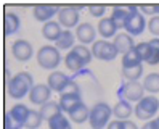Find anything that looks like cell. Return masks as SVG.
Returning a JSON list of instances; mask_svg holds the SVG:
<instances>
[{
	"mask_svg": "<svg viewBox=\"0 0 159 129\" xmlns=\"http://www.w3.org/2000/svg\"><path fill=\"white\" fill-rule=\"evenodd\" d=\"M34 79H32V74L27 71H20L8 81V95L15 100H20L23 98L24 95H29L31 90L34 87Z\"/></svg>",
	"mask_w": 159,
	"mask_h": 129,
	"instance_id": "1",
	"label": "cell"
},
{
	"mask_svg": "<svg viewBox=\"0 0 159 129\" xmlns=\"http://www.w3.org/2000/svg\"><path fill=\"white\" fill-rule=\"evenodd\" d=\"M37 63L42 69L48 71H57V68L61 63V55L60 50L57 49V45H43L37 52Z\"/></svg>",
	"mask_w": 159,
	"mask_h": 129,
	"instance_id": "2",
	"label": "cell"
},
{
	"mask_svg": "<svg viewBox=\"0 0 159 129\" xmlns=\"http://www.w3.org/2000/svg\"><path fill=\"white\" fill-rule=\"evenodd\" d=\"M113 116V108H111L106 102H98L90 108V118L89 123L92 126V129H103L105 126H108Z\"/></svg>",
	"mask_w": 159,
	"mask_h": 129,
	"instance_id": "3",
	"label": "cell"
},
{
	"mask_svg": "<svg viewBox=\"0 0 159 129\" xmlns=\"http://www.w3.org/2000/svg\"><path fill=\"white\" fill-rule=\"evenodd\" d=\"M159 110V98H156L154 95H145L140 102L135 105L134 113L138 119L143 121H151L153 116L157 113Z\"/></svg>",
	"mask_w": 159,
	"mask_h": 129,
	"instance_id": "4",
	"label": "cell"
},
{
	"mask_svg": "<svg viewBox=\"0 0 159 129\" xmlns=\"http://www.w3.org/2000/svg\"><path fill=\"white\" fill-rule=\"evenodd\" d=\"M145 87L138 81H125L119 89V97L127 102H140L145 97Z\"/></svg>",
	"mask_w": 159,
	"mask_h": 129,
	"instance_id": "5",
	"label": "cell"
},
{
	"mask_svg": "<svg viewBox=\"0 0 159 129\" xmlns=\"http://www.w3.org/2000/svg\"><path fill=\"white\" fill-rule=\"evenodd\" d=\"M92 53H93V57L101 61H113L119 55L114 44L109 41H105V39H100L92 45Z\"/></svg>",
	"mask_w": 159,
	"mask_h": 129,
	"instance_id": "6",
	"label": "cell"
},
{
	"mask_svg": "<svg viewBox=\"0 0 159 129\" xmlns=\"http://www.w3.org/2000/svg\"><path fill=\"white\" fill-rule=\"evenodd\" d=\"M80 7H74V5H64L60 8L58 12V23L64 27H76L79 26V20H80Z\"/></svg>",
	"mask_w": 159,
	"mask_h": 129,
	"instance_id": "7",
	"label": "cell"
},
{
	"mask_svg": "<svg viewBox=\"0 0 159 129\" xmlns=\"http://www.w3.org/2000/svg\"><path fill=\"white\" fill-rule=\"evenodd\" d=\"M137 12H138L137 5H114L111 18H113V21L117 24V27H124L127 20Z\"/></svg>",
	"mask_w": 159,
	"mask_h": 129,
	"instance_id": "8",
	"label": "cell"
},
{
	"mask_svg": "<svg viewBox=\"0 0 159 129\" xmlns=\"http://www.w3.org/2000/svg\"><path fill=\"white\" fill-rule=\"evenodd\" d=\"M11 53L18 61H29L34 55L32 44L26 39H18L11 45Z\"/></svg>",
	"mask_w": 159,
	"mask_h": 129,
	"instance_id": "9",
	"label": "cell"
},
{
	"mask_svg": "<svg viewBox=\"0 0 159 129\" xmlns=\"http://www.w3.org/2000/svg\"><path fill=\"white\" fill-rule=\"evenodd\" d=\"M52 89L48 87V84H35L29 94V100L31 103H35V105H45L47 102H50V97H52Z\"/></svg>",
	"mask_w": 159,
	"mask_h": 129,
	"instance_id": "10",
	"label": "cell"
},
{
	"mask_svg": "<svg viewBox=\"0 0 159 129\" xmlns=\"http://www.w3.org/2000/svg\"><path fill=\"white\" fill-rule=\"evenodd\" d=\"M145 27H146V20H145V16L142 13H134L132 16L127 20L125 26H124V29L127 34H130L132 37H135V36H140V34H143L145 31Z\"/></svg>",
	"mask_w": 159,
	"mask_h": 129,
	"instance_id": "11",
	"label": "cell"
},
{
	"mask_svg": "<svg viewBox=\"0 0 159 129\" xmlns=\"http://www.w3.org/2000/svg\"><path fill=\"white\" fill-rule=\"evenodd\" d=\"M60 8H61L60 5H35L34 10H32V15L37 21L45 24V23L52 21V18L55 15H58Z\"/></svg>",
	"mask_w": 159,
	"mask_h": 129,
	"instance_id": "12",
	"label": "cell"
},
{
	"mask_svg": "<svg viewBox=\"0 0 159 129\" xmlns=\"http://www.w3.org/2000/svg\"><path fill=\"white\" fill-rule=\"evenodd\" d=\"M76 37L82 45H87V44H95V37H97V29L93 27L90 23H82L76 27Z\"/></svg>",
	"mask_w": 159,
	"mask_h": 129,
	"instance_id": "13",
	"label": "cell"
},
{
	"mask_svg": "<svg viewBox=\"0 0 159 129\" xmlns=\"http://www.w3.org/2000/svg\"><path fill=\"white\" fill-rule=\"evenodd\" d=\"M98 27H97V31L100 32V36L103 39H111V37H116L117 36V24L113 21V18L111 16H105V18H101V20L98 21V24H97Z\"/></svg>",
	"mask_w": 159,
	"mask_h": 129,
	"instance_id": "14",
	"label": "cell"
},
{
	"mask_svg": "<svg viewBox=\"0 0 159 129\" xmlns=\"http://www.w3.org/2000/svg\"><path fill=\"white\" fill-rule=\"evenodd\" d=\"M114 47H116V50L119 52V53H122V55H125V53H129L130 50H134L135 49V42H134V37L130 34H127V32H119L116 37H114Z\"/></svg>",
	"mask_w": 159,
	"mask_h": 129,
	"instance_id": "15",
	"label": "cell"
},
{
	"mask_svg": "<svg viewBox=\"0 0 159 129\" xmlns=\"http://www.w3.org/2000/svg\"><path fill=\"white\" fill-rule=\"evenodd\" d=\"M69 81H71V78H68L63 71H53V73H50V76L47 78V84H48V87L53 92H60L61 94V90L64 89V86H66Z\"/></svg>",
	"mask_w": 159,
	"mask_h": 129,
	"instance_id": "16",
	"label": "cell"
},
{
	"mask_svg": "<svg viewBox=\"0 0 159 129\" xmlns=\"http://www.w3.org/2000/svg\"><path fill=\"white\" fill-rule=\"evenodd\" d=\"M60 107L63 110V113H71L74 108H76L79 103H82V94H64V95H60Z\"/></svg>",
	"mask_w": 159,
	"mask_h": 129,
	"instance_id": "17",
	"label": "cell"
},
{
	"mask_svg": "<svg viewBox=\"0 0 159 129\" xmlns=\"http://www.w3.org/2000/svg\"><path fill=\"white\" fill-rule=\"evenodd\" d=\"M21 20L20 16L13 12H5L3 15V27H5V36H13L20 31Z\"/></svg>",
	"mask_w": 159,
	"mask_h": 129,
	"instance_id": "18",
	"label": "cell"
},
{
	"mask_svg": "<svg viewBox=\"0 0 159 129\" xmlns=\"http://www.w3.org/2000/svg\"><path fill=\"white\" fill-rule=\"evenodd\" d=\"M61 34H63V29H61V24L58 21L52 20V21L45 23L42 26V36L47 41H50V42H57Z\"/></svg>",
	"mask_w": 159,
	"mask_h": 129,
	"instance_id": "19",
	"label": "cell"
},
{
	"mask_svg": "<svg viewBox=\"0 0 159 129\" xmlns=\"http://www.w3.org/2000/svg\"><path fill=\"white\" fill-rule=\"evenodd\" d=\"M132 113H134L132 103L127 102V100H122V98H120L113 108V115L116 116V119H120V121H129V118Z\"/></svg>",
	"mask_w": 159,
	"mask_h": 129,
	"instance_id": "20",
	"label": "cell"
},
{
	"mask_svg": "<svg viewBox=\"0 0 159 129\" xmlns=\"http://www.w3.org/2000/svg\"><path fill=\"white\" fill-rule=\"evenodd\" d=\"M68 116H69V119H71L72 123L82 124V123H85L87 119L90 118V110H89V107H87L85 103L82 102V103H79L76 108H74Z\"/></svg>",
	"mask_w": 159,
	"mask_h": 129,
	"instance_id": "21",
	"label": "cell"
},
{
	"mask_svg": "<svg viewBox=\"0 0 159 129\" xmlns=\"http://www.w3.org/2000/svg\"><path fill=\"white\" fill-rule=\"evenodd\" d=\"M39 112H40L42 118H43V119H47V123H48L52 118H55L57 115L63 113V110H61V107H60V103H58V102H53V100H50V102H47L45 105H42V107H40Z\"/></svg>",
	"mask_w": 159,
	"mask_h": 129,
	"instance_id": "22",
	"label": "cell"
},
{
	"mask_svg": "<svg viewBox=\"0 0 159 129\" xmlns=\"http://www.w3.org/2000/svg\"><path fill=\"white\" fill-rule=\"evenodd\" d=\"M74 41H76V36H74L69 29H64L63 31V34L60 36V39L55 42L57 44V49L58 50H72L76 45H74Z\"/></svg>",
	"mask_w": 159,
	"mask_h": 129,
	"instance_id": "23",
	"label": "cell"
},
{
	"mask_svg": "<svg viewBox=\"0 0 159 129\" xmlns=\"http://www.w3.org/2000/svg\"><path fill=\"white\" fill-rule=\"evenodd\" d=\"M64 64H66V68L69 71H72V73H79L84 66H85V64L82 63V60L72 50L66 53V57H64Z\"/></svg>",
	"mask_w": 159,
	"mask_h": 129,
	"instance_id": "24",
	"label": "cell"
},
{
	"mask_svg": "<svg viewBox=\"0 0 159 129\" xmlns=\"http://www.w3.org/2000/svg\"><path fill=\"white\" fill-rule=\"evenodd\" d=\"M143 87L146 92H149L151 95L159 92V73H151L143 79Z\"/></svg>",
	"mask_w": 159,
	"mask_h": 129,
	"instance_id": "25",
	"label": "cell"
},
{
	"mask_svg": "<svg viewBox=\"0 0 159 129\" xmlns=\"http://www.w3.org/2000/svg\"><path fill=\"white\" fill-rule=\"evenodd\" d=\"M48 129H72V127L69 118L64 116V113H60L48 121Z\"/></svg>",
	"mask_w": 159,
	"mask_h": 129,
	"instance_id": "26",
	"label": "cell"
},
{
	"mask_svg": "<svg viewBox=\"0 0 159 129\" xmlns=\"http://www.w3.org/2000/svg\"><path fill=\"white\" fill-rule=\"evenodd\" d=\"M10 113L18 119V121H21V123L24 124V123H26V119H27V116H29V113H31V108H29V107H26L24 103H16V105L11 107Z\"/></svg>",
	"mask_w": 159,
	"mask_h": 129,
	"instance_id": "27",
	"label": "cell"
},
{
	"mask_svg": "<svg viewBox=\"0 0 159 129\" xmlns=\"http://www.w3.org/2000/svg\"><path fill=\"white\" fill-rule=\"evenodd\" d=\"M138 64H142V58L138 57V52L135 49L122 55V68H132V66H138Z\"/></svg>",
	"mask_w": 159,
	"mask_h": 129,
	"instance_id": "28",
	"label": "cell"
},
{
	"mask_svg": "<svg viewBox=\"0 0 159 129\" xmlns=\"http://www.w3.org/2000/svg\"><path fill=\"white\" fill-rule=\"evenodd\" d=\"M72 52L77 55V57L82 60V63L87 64L92 61V57H93V53H92V49H89L87 45H82V44H79V45H76V47L72 49Z\"/></svg>",
	"mask_w": 159,
	"mask_h": 129,
	"instance_id": "29",
	"label": "cell"
},
{
	"mask_svg": "<svg viewBox=\"0 0 159 129\" xmlns=\"http://www.w3.org/2000/svg\"><path fill=\"white\" fill-rule=\"evenodd\" d=\"M42 121H43V118H42L40 112H37V110H31V113H29V116H27L26 123H24V127L26 129H39Z\"/></svg>",
	"mask_w": 159,
	"mask_h": 129,
	"instance_id": "30",
	"label": "cell"
},
{
	"mask_svg": "<svg viewBox=\"0 0 159 129\" xmlns=\"http://www.w3.org/2000/svg\"><path fill=\"white\" fill-rule=\"evenodd\" d=\"M143 74V64L138 66H132V68H122V78L125 81H138Z\"/></svg>",
	"mask_w": 159,
	"mask_h": 129,
	"instance_id": "31",
	"label": "cell"
},
{
	"mask_svg": "<svg viewBox=\"0 0 159 129\" xmlns=\"http://www.w3.org/2000/svg\"><path fill=\"white\" fill-rule=\"evenodd\" d=\"M135 50L138 52V57L142 58V61L148 63L149 57H151V45H149V42H140V44H137Z\"/></svg>",
	"mask_w": 159,
	"mask_h": 129,
	"instance_id": "32",
	"label": "cell"
},
{
	"mask_svg": "<svg viewBox=\"0 0 159 129\" xmlns=\"http://www.w3.org/2000/svg\"><path fill=\"white\" fill-rule=\"evenodd\" d=\"M3 127L5 129H23L24 127V124L21 123V121H18V119L8 112L7 115H5V118H3Z\"/></svg>",
	"mask_w": 159,
	"mask_h": 129,
	"instance_id": "33",
	"label": "cell"
},
{
	"mask_svg": "<svg viewBox=\"0 0 159 129\" xmlns=\"http://www.w3.org/2000/svg\"><path fill=\"white\" fill-rule=\"evenodd\" d=\"M149 45H151V57H149L148 60V64H151V66H154V64L159 63V39H151L149 41Z\"/></svg>",
	"mask_w": 159,
	"mask_h": 129,
	"instance_id": "34",
	"label": "cell"
},
{
	"mask_svg": "<svg viewBox=\"0 0 159 129\" xmlns=\"http://www.w3.org/2000/svg\"><path fill=\"white\" fill-rule=\"evenodd\" d=\"M89 12L92 16H95V18H105V12H106V7L105 5H101V3H92L89 5Z\"/></svg>",
	"mask_w": 159,
	"mask_h": 129,
	"instance_id": "35",
	"label": "cell"
},
{
	"mask_svg": "<svg viewBox=\"0 0 159 129\" xmlns=\"http://www.w3.org/2000/svg\"><path fill=\"white\" fill-rule=\"evenodd\" d=\"M148 29L153 36H159V15H154L151 20L148 21Z\"/></svg>",
	"mask_w": 159,
	"mask_h": 129,
	"instance_id": "36",
	"label": "cell"
},
{
	"mask_svg": "<svg viewBox=\"0 0 159 129\" xmlns=\"http://www.w3.org/2000/svg\"><path fill=\"white\" fill-rule=\"evenodd\" d=\"M106 129H125V121H120V119H114V121H111Z\"/></svg>",
	"mask_w": 159,
	"mask_h": 129,
	"instance_id": "37",
	"label": "cell"
},
{
	"mask_svg": "<svg viewBox=\"0 0 159 129\" xmlns=\"http://www.w3.org/2000/svg\"><path fill=\"white\" fill-rule=\"evenodd\" d=\"M140 10H142L145 15H153V13H156V10H154V5H148V3H142L138 7Z\"/></svg>",
	"mask_w": 159,
	"mask_h": 129,
	"instance_id": "38",
	"label": "cell"
},
{
	"mask_svg": "<svg viewBox=\"0 0 159 129\" xmlns=\"http://www.w3.org/2000/svg\"><path fill=\"white\" fill-rule=\"evenodd\" d=\"M125 129H138V126L135 124V121H125Z\"/></svg>",
	"mask_w": 159,
	"mask_h": 129,
	"instance_id": "39",
	"label": "cell"
},
{
	"mask_svg": "<svg viewBox=\"0 0 159 129\" xmlns=\"http://www.w3.org/2000/svg\"><path fill=\"white\" fill-rule=\"evenodd\" d=\"M151 124H153V129H159V116L151 119Z\"/></svg>",
	"mask_w": 159,
	"mask_h": 129,
	"instance_id": "40",
	"label": "cell"
},
{
	"mask_svg": "<svg viewBox=\"0 0 159 129\" xmlns=\"http://www.w3.org/2000/svg\"><path fill=\"white\" fill-rule=\"evenodd\" d=\"M142 129H153V124H151V121H146L145 124H143V127Z\"/></svg>",
	"mask_w": 159,
	"mask_h": 129,
	"instance_id": "41",
	"label": "cell"
},
{
	"mask_svg": "<svg viewBox=\"0 0 159 129\" xmlns=\"http://www.w3.org/2000/svg\"><path fill=\"white\" fill-rule=\"evenodd\" d=\"M154 10H156V15H159V3L154 5Z\"/></svg>",
	"mask_w": 159,
	"mask_h": 129,
	"instance_id": "42",
	"label": "cell"
}]
</instances>
